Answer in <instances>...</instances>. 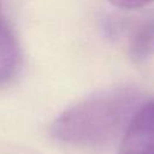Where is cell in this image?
<instances>
[{"mask_svg": "<svg viewBox=\"0 0 154 154\" xmlns=\"http://www.w3.org/2000/svg\"><path fill=\"white\" fill-rule=\"evenodd\" d=\"M140 100L130 88L97 93L65 109L53 122L51 132L54 138L78 147L107 146L124 132Z\"/></svg>", "mask_w": 154, "mask_h": 154, "instance_id": "obj_1", "label": "cell"}, {"mask_svg": "<svg viewBox=\"0 0 154 154\" xmlns=\"http://www.w3.org/2000/svg\"><path fill=\"white\" fill-rule=\"evenodd\" d=\"M118 154H154V99L140 103L129 120Z\"/></svg>", "mask_w": 154, "mask_h": 154, "instance_id": "obj_2", "label": "cell"}, {"mask_svg": "<svg viewBox=\"0 0 154 154\" xmlns=\"http://www.w3.org/2000/svg\"><path fill=\"white\" fill-rule=\"evenodd\" d=\"M112 5L120 7V8H126V10H135V8H141L154 0H108Z\"/></svg>", "mask_w": 154, "mask_h": 154, "instance_id": "obj_5", "label": "cell"}, {"mask_svg": "<svg viewBox=\"0 0 154 154\" xmlns=\"http://www.w3.org/2000/svg\"><path fill=\"white\" fill-rule=\"evenodd\" d=\"M129 54L135 63H144L154 57V20L136 29L130 38Z\"/></svg>", "mask_w": 154, "mask_h": 154, "instance_id": "obj_4", "label": "cell"}, {"mask_svg": "<svg viewBox=\"0 0 154 154\" xmlns=\"http://www.w3.org/2000/svg\"><path fill=\"white\" fill-rule=\"evenodd\" d=\"M20 64V51L17 38L8 24L0 0V85L11 81Z\"/></svg>", "mask_w": 154, "mask_h": 154, "instance_id": "obj_3", "label": "cell"}]
</instances>
